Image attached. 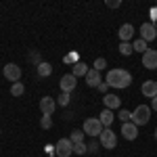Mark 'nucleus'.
<instances>
[{"label":"nucleus","mask_w":157,"mask_h":157,"mask_svg":"<svg viewBox=\"0 0 157 157\" xmlns=\"http://www.w3.org/2000/svg\"><path fill=\"white\" fill-rule=\"evenodd\" d=\"M117 34H120L121 42H130V40L134 38V25L132 23H124L120 27V32H117Z\"/></svg>","instance_id":"2eb2a0df"},{"label":"nucleus","mask_w":157,"mask_h":157,"mask_svg":"<svg viewBox=\"0 0 157 157\" xmlns=\"http://www.w3.org/2000/svg\"><path fill=\"white\" fill-rule=\"evenodd\" d=\"M40 128H42V130H50V128H52V120L46 117V115H42V120H40Z\"/></svg>","instance_id":"bb28decb"},{"label":"nucleus","mask_w":157,"mask_h":157,"mask_svg":"<svg viewBox=\"0 0 157 157\" xmlns=\"http://www.w3.org/2000/svg\"><path fill=\"white\" fill-rule=\"evenodd\" d=\"M117 120H120L121 124H128V121L132 120V111H128V109H121L120 115H117Z\"/></svg>","instance_id":"5701e85b"},{"label":"nucleus","mask_w":157,"mask_h":157,"mask_svg":"<svg viewBox=\"0 0 157 157\" xmlns=\"http://www.w3.org/2000/svg\"><path fill=\"white\" fill-rule=\"evenodd\" d=\"M82 130H84L86 136H90V138H98L101 132H103V124H101L98 117H88V120H84Z\"/></svg>","instance_id":"7ed1b4c3"},{"label":"nucleus","mask_w":157,"mask_h":157,"mask_svg":"<svg viewBox=\"0 0 157 157\" xmlns=\"http://www.w3.org/2000/svg\"><path fill=\"white\" fill-rule=\"evenodd\" d=\"M36 69H38V75H40V78H48L50 73H52V65H50V63H46V61H42Z\"/></svg>","instance_id":"f3484780"},{"label":"nucleus","mask_w":157,"mask_h":157,"mask_svg":"<svg viewBox=\"0 0 157 157\" xmlns=\"http://www.w3.org/2000/svg\"><path fill=\"white\" fill-rule=\"evenodd\" d=\"M120 4H121L120 0H107V6H109V9H117Z\"/></svg>","instance_id":"c756f323"},{"label":"nucleus","mask_w":157,"mask_h":157,"mask_svg":"<svg viewBox=\"0 0 157 157\" xmlns=\"http://www.w3.org/2000/svg\"><path fill=\"white\" fill-rule=\"evenodd\" d=\"M98 120H101V124H103V128H111V124H113V120H115V115H113V111L103 109L101 115H98Z\"/></svg>","instance_id":"dca6fc26"},{"label":"nucleus","mask_w":157,"mask_h":157,"mask_svg":"<svg viewBox=\"0 0 157 157\" xmlns=\"http://www.w3.org/2000/svg\"><path fill=\"white\" fill-rule=\"evenodd\" d=\"M98 143H101V147H105V149H115L117 147V136H115V132L111 128H103V132L98 136Z\"/></svg>","instance_id":"20e7f679"},{"label":"nucleus","mask_w":157,"mask_h":157,"mask_svg":"<svg viewBox=\"0 0 157 157\" xmlns=\"http://www.w3.org/2000/svg\"><path fill=\"white\" fill-rule=\"evenodd\" d=\"M151 120V107L149 105H138V107L132 111V124L134 126H145Z\"/></svg>","instance_id":"f03ea898"},{"label":"nucleus","mask_w":157,"mask_h":157,"mask_svg":"<svg viewBox=\"0 0 157 157\" xmlns=\"http://www.w3.org/2000/svg\"><path fill=\"white\" fill-rule=\"evenodd\" d=\"M55 155L57 157H71L73 155V143L69 138H61L55 145Z\"/></svg>","instance_id":"39448f33"},{"label":"nucleus","mask_w":157,"mask_h":157,"mask_svg":"<svg viewBox=\"0 0 157 157\" xmlns=\"http://www.w3.org/2000/svg\"><path fill=\"white\" fill-rule=\"evenodd\" d=\"M111 88H128L132 84V73L126 69H109L107 71V80H105Z\"/></svg>","instance_id":"f257e3e1"},{"label":"nucleus","mask_w":157,"mask_h":157,"mask_svg":"<svg viewBox=\"0 0 157 157\" xmlns=\"http://www.w3.org/2000/svg\"><path fill=\"white\" fill-rule=\"evenodd\" d=\"M2 73H4V78H6V80H11L13 84L21 80V67H19L17 63H6V65H4V69H2Z\"/></svg>","instance_id":"423d86ee"},{"label":"nucleus","mask_w":157,"mask_h":157,"mask_svg":"<svg viewBox=\"0 0 157 157\" xmlns=\"http://www.w3.org/2000/svg\"><path fill=\"white\" fill-rule=\"evenodd\" d=\"M155 138H157V128H155Z\"/></svg>","instance_id":"473e14b6"},{"label":"nucleus","mask_w":157,"mask_h":157,"mask_svg":"<svg viewBox=\"0 0 157 157\" xmlns=\"http://www.w3.org/2000/svg\"><path fill=\"white\" fill-rule=\"evenodd\" d=\"M71 73L75 75V78H80V75H84V78H86V73H88V65L82 63V61H78V63L73 65V71Z\"/></svg>","instance_id":"a211bd4d"},{"label":"nucleus","mask_w":157,"mask_h":157,"mask_svg":"<svg viewBox=\"0 0 157 157\" xmlns=\"http://www.w3.org/2000/svg\"><path fill=\"white\" fill-rule=\"evenodd\" d=\"M75 84H78V78H75L73 73H65V75L61 78V84L59 86H61L63 92H69V94H71L73 88H75Z\"/></svg>","instance_id":"1a4fd4ad"},{"label":"nucleus","mask_w":157,"mask_h":157,"mask_svg":"<svg viewBox=\"0 0 157 157\" xmlns=\"http://www.w3.org/2000/svg\"><path fill=\"white\" fill-rule=\"evenodd\" d=\"M84 130H73L71 134H69V140H71L73 145H78V143H84Z\"/></svg>","instance_id":"aec40b11"},{"label":"nucleus","mask_w":157,"mask_h":157,"mask_svg":"<svg viewBox=\"0 0 157 157\" xmlns=\"http://www.w3.org/2000/svg\"><path fill=\"white\" fill-rule=\"evenodd\" d=\"M69 101H71V94H69V92H61V97L57 98V103H59L61 107H67Z\"/></svg>","instance_id":"b1692460"},{"label":"nucleus","mask_w":157,"mask_h":157,"mask_svg":"<svg viewBox=\"0 0 157 157\" xmlns=\"http://www.w3.org/2000/svg\"><path fill=\"white\" fill-rule=\"evenodd\" d=\"M143 67H147V69H157V50H153V48H149L143 55Z\"/></svg>","instance_id":"9d476101"},{"label":"nucleus","mask_w":157,"mask_h":157,"mask_svg":"<svg viewBox=\"0 0 157 157\" xmlns=\"http://www.w3.org/2000/svg\"><path fill=\"white\" fill-rule=\"evenodd\" d=\"M23 92H25V86L21 84V82H15V84L11 86V94L13 97H21Z\"/></svg>","instance_id":"412c9836"},{"label":"nucleus","mask_w":157,"mask_h":157,"mask_svg":"<svg viewBox=\"0 0 157 157\" xmlns=\"http://www.w3.org/2000/svg\"><path fill=\"white\" fill-rule=\"evenodd\" d=\"M140 92H143V97H147V98H155L157 97V82L155 80H147L145 84L140 86Z\"/></svg>","instance_id":"9b49d317"},{"label":"nucleus","mask_w":157,"mask_h":157,"mask_svg":"<svg viewBox=\"0 0 157 157\" xmlns=\"http://www.w3.org/2000/svg\"><path fill=\"white\" fill-rule=\"evenodd\" d=\"M103 103H105V109L113 111V109H120L121 98L117 97V94H105V97H103Z\"/></svg>","instance_id":"4468645a"},{"label":"nucleus","mask_w":157,"mask_h":157,"mask_svg":"<svg viewBox=\"0 0 157 157\" xmlns=\"http://www.w3.org/2000/svg\"><path fill=\"white\" fill-rule=\"evenodd\" d=\"M121 134H124V138H126V140H134V138L138 136V126H134L132 121L121 124Z\"/></svg>","instance_id":"f8f14e48"},{"label":"nucleus","mask_w":157,"mask_h":157,"mask_svg":"<svg viewBox=\"0 0 157 157\" xmlns=\"http://www.w3.org/2000/svg\"><path fill=\"white\" fill-rule=\"evenodd\" d=\"M151 111H157V97L151 98Z\"/></svg>","instance_id":"2f4dec72"},{"label":"nucleus","mask_w":157,"mask_h":157,"mask_svg":"<svg viewBox=\"0 0 157 157\" xmlns=\"http://www.w3.org/2000/svg\"><path fill=\"white\" fill-rule=\"evenodd\" d=\"M94 69H97V71H103V69H107V59L98 57V59L94 61Z\"/></svg>","instance_id":"a878e982"},{"label":"nucleus","mask_w":157,"mask_h":157,"mask_svg":"<svg viewBox=\"0 0 157 157\" xmlns=\"http://www.w3.org/2000/svg\"><path fill=\"white\" fill-rule=\"evenodd\" d=\"M65 63H73V65H75V63H78V55H75V52L67 55V57H65Z\"/></svg>","instance_id":"cd10ccee"},{"label":"nucleus","mask_w":157,"mask_h":157,"mask_svg":"<svg viewBox=\"0 0 157 157\" xmlns=\"http://www.w3.org/2000/svg\"><path fill=\"white\" fill-rule=\"evenodd\" d=\"M132 48H134V52H143V55H145L147 50H149V46H147V42L143 40V38H138V40L132 42Z\"/></svg>","instance_id":"6ab92c4d"},{"label":"nucleus","mask_w":157,"mask_h":157,"mask_svg":"<svg viewBox=\"0 0 157 157\" xmlns=\"http://www.w3.org/2000/svg\"><path fill=\"white\" fill-rule=\"evenodd\" d=\"M140 38L145 40L147 44H149L151 40H155V38H157V27H155V23L147 21V23L140 25Z\"/></svg>","instance_id":"6e6552de"},{"label":"nucleus","mask_w":157,"mask_h":157,"mask_svg":"<svg viewBox=\"0 0 157 157\" xmlns=\"http://www.w3.org/2000/svg\"><path fill=\"white\" fill-rule=\"evenodd\" d=\"M73 153H75V155H86V153H88V145H84V143L73 145Z\"/></svg>","instance_id":"393cba45"},{"label":"nucleus","mask_w":157,"mask_h":157,"mask_svg":"<svg viewBox=\"0 0 157 157\" xmlns=\"http://www.w3.org/2000/svg\"><path fill=\"white\" fill-rule=\"evenodd\" d=\"M98 90H101L103 94H107V90H109V84H107V82H101V84H98Z\"/></svg>","instance_id":"7c9ffc66"},{"label":"nucleus","mask_w":157,"mask_h":157,"mask_svg":"<svg viewBox=\"0 0 157 157\" xmlns=\"http://www.w3.org/2000/svg\"><path fill=\"white\" fill-rule=\"evenodd\" d=\"M40 111H42V115L50 117V115L57 111V101L52 97H42L40 98Z\"/></svg>","instance_id":"0eeeda50"},{"label":"nucleus","mask_w":157,"mask_h":157,"mask_svg":"<svg viewBox=\"0 0 157 157\" xmlns=\"http://www.w3.org/2000/svg\"><path fill=\"white\" fill-rule=\"evenodd\" d=\"M98 145H101V143H97V140H92V143H90V145H88V151H90V153H97Z\"/></svg>","instance_id":"c85d7f7f"},{"label":"nucleus","mask_w":157,"mask_h":157,"mask_svg":"<svg viewBox=\"0 0 157 157\" xmlns=\"http://www.w3.org/2000/svg\"><path fill=\"white\" fill-rule=\"evenodd\" d=\"M101 82H103V80H101V71H97L94 67L88 69V73H86V84L90 86V88H98Z\"/></svg>","instance_id":"ddd939ff"},{"label":"nucleus","mask_w":157,"mask_h":157,"mask_svg":"<svg viewBox=\"0 0 157 157\" xmlns=\"http://www.w3.org/2000/svg\"><path fill=\"white\" fill-rule=\"evenodd\" d=\"M120 52L124 55V57H130V55L134 52L132 44H130V42H121V44H120Z\"/></svg>","instance_id":"4be33fe9"}]
</instances>
